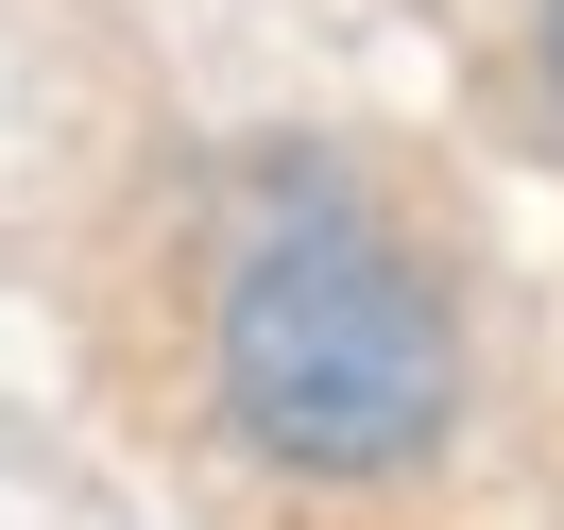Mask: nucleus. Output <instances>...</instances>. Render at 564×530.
<instances>
[{
	"instance_id": "f257e3e1",
	"label": "nucleus",
	"mask_w": 564,
	"mask_h": 530,
	"mask_svg": "<svg viewBox=\"0 0 564 530\" xmlns=\"http://www.w3.org/2000/svg\"><path fill=\"white\" fill-rule=\"evenodd\" d=\"M206 411L257 479H308V496L427 479L462 428V309L427 240L308 138L240 172V223L206 274Z\"/></svg>"
},
{
	"instance_id": "f03ea898",
	"label": "nucleus",
	"mask_w": 564,
	"mask_h": 530,
	"mask_svg": "<svg viewBox=\"0 0 564 530\" xmlns=\"http://www.w3.org/2000/svg\"><path fill=\"white\" fill-rule=\"evenodd\" d=\"M513 52H530V104H547V138H564V0H530V35H513Z\"/></svg>"
}]
</instances>
